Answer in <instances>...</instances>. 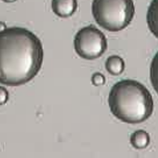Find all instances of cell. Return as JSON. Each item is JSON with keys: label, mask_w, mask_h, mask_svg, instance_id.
<instances>
[{"label": "cell", "mask_w": 158, "mask_h": 158, "mask_svg": "<svg viewBox=\"0 0 158 158\" xmlns=\"http://www.w3.org/2000/svg\"><path fill=\"white\" fill-rule=\"evenodd\" d=\"M43 61L42 43L33 32L20 27L0 32V83L15 87L29 82Z\"/></svg>", "instance_id": "obj_1"}, {"label": "cell", "mask_w": 158, "mask_h": 158, "mask_svg": "<svg viewBox=\"0 0 158 158\" xmlns=\"http://www.w3.org/2000/svg\"><path fill=\"white\" fill-rule=\"evenodd\" d=\"M113 114L123 122L140 123L151 116L154 102L149 90L138 81L125 79L116 83L108 98Z\"/></svg>", "instance_id": "obj_2"}, {"label": "cell", "mask_w": 158, "mask_h": 158, "mask_svg": "<svg viewBox=\"0 0 158 158\" xmlns=\"http://www.w3.org/2000/svg\"><path fill=\"white\" fill-rule=\"evenodd\" d=\"M92 13L97 23L110 32L123 30L135 14L133 0H93Z\"/></svg>", "instance_id": "obj_3"}, {"label": "cell", "mask_w": 158, "mask_h": 158, "mask_svg": "<svg viewBox=\"0 0 158 158\" xmlns=\"http://www.w3.org/2000/svg\"><path fill=\"white\" fill-rule=\"evenodd\" d=\"M73 44L78 55L88 60L101 57L108 48L106 36L93 25L79 30L75 36Z\"/></svg>", "instance_id": "obj_4"}, {"label": "cell", "mask_w": 158, "mask_h": 158, "mask_svg": "<svg viewBox=\"0 0 158 158\" xmlns=\"http://www.w3.org/2000/svg\"><path fill=\"white\" fill-rule=\"evenodd\" d=\"M51 7L57 16L67 18L76 11L78 3L77 0H52Z\"/></svg>", "instance_id": "obj_5"}, {"label": "cell", "mask_w": 158, "mask_h": 158, "mask_svg": "<svg viewBox=\"0 0 158 158\" xmlns=\"http://www.w3.org/2000/svg\"><path fill=\"white\" fill-rule=\"evenodd\" d=\"M146 19L150 31L158 39V0H152L148 10Z\"/></svg>", "instance_id": "obj_6"}, {"label": "cell", "mask_w": 158, "mask_h": 158, "mask_svg": "<svg viewBox=\"0 0 158 158\" xmlns=\"http://www.w3.org/2000/svg\"><path fill=\"white\" fill-rule=\"evenodd\" d=\"M105 67L107 71L113 75H119L125 69V62L119 56L112 55L108 58Z\"/></svg>", "instance_id": "obj_7"}, {"label": "cell", "mask_w": 158, "mask_h": 158, "mask_svg": "<svg viewBox=\"0 0 158 158\" xmlns=\"http://www.w3.org/2000/svg\"><path fill=\"white\" fill-rule=\"evenodd\" d=\"M130 143L131 146L137 149L146 148L150 143L149 135L145 130H137L131 135Z\"/></svg>", "instance_id": "obj_8"}, {"label": "cell", "mask_w": 158, "mask_h": 158, "mask_svg": "<svg viewBox=\"0 0 158 158\" xmlns=\"http://www.w3.org/2000/svg\"><path fill=\"white\" fill-rule=\"evenodd\" d=\"M150 79L155 91L158 94V51L154 55L151 64Z\"/></svg>", "instance_id": "obj_9"}, {"label": "cell", "mask_w": 158, "mask_h": 158, "mask_svg": "<svg viewBox=\"0 0 158 158\" xmlns=\"http://www.w3.org/2000/svg\"><path fill=\"white\" fill-rule=\"evenodd\" d=\"M105 82H106V78L101 73H95L92 77V82L94 86H101L105 84Z\"/></svg>", "instance_id": "obj_10"}, {"label": "cell", "mask_w": 158, "mask_h": 158, "mask_svg": "<svg viewBox=\"0 0 158 158\" xmlns=\"http://www.w3.org/2000/svg\"><path fill=\"white\" fill-rule=\"evenodd\" d=\"M8 100V92L3 86H0V106L5 104Z\"/></svg>", "instance_id": "obj_11"}, {"label": "cell", "mask_w": 158, "mask_h": 158, "mask_svg": "<svg viewBox=\"0 0 158 158\" xmlns=\"http://www.w3.org/2000/svg\"><path fill=\"white\" fill-rule=\"evenodd\" d=\"M6 29H7V27H6V25L5 24V23L3 22L0 21V32L5 31Z\"/></svg>", "instance_id": "obj_12"}, {"label": "cell", "mask_w": 158, "mask_h": 158, "mask_svg": "<svg viewBox=\"0 0 158 158\" xmlns=\"http://www.w3.org/2000/svg\"><path fill=\"white\" fill-rule=\"evenodd\" d=\"M3 1L6 3H13V2H16L17 0H3Z\"/></svg>", "instance_id": "obj_13"}]
</instances>
